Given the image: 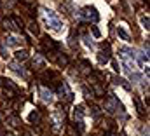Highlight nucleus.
I'll return each instance as SVG.
<instances>
[{
    "label": "nucleus",
    "instance_id": "6ab92c4d",
    "mask_svg": "<svg viewBox=\"0 0 150 136\" xmlns=\"http://www.w3.org/2000/svg\"><path fill=\"white\" fill-rule=\"evenodd\" d=\"M0 56H2V58H7L9 56V53L5 51V45H0Z\"/></svg>",
    "mask_w": 150,
    "mask_h": 136
},
{
    "label": "nucleus",
    "instance_id": "20e7f679",
    "mask_svg": "<svg viewBox=\"0 0 150 136\" xmlns=\"http://www.w3.org/2000/svg\"><path fill=\"white\" fill-rule=\"evenodd\" d=\"M47 25H49V28L54 30V32H61V30H63V23H61L58 18H47Z\"/></svg>",
    "mask_w": 150,
    "mask_h": 136
},
{
    "label": "nucleus",
    "instance_id": "6e6552de",
    "mask_svg": "<svg viewBox=\"0 0 150 136\" xmlns=\"http://www.w3.org/2000/svg\"><path fill=\"white\" fill-rule=\"evenodd\" d=\"M119 53H120V56H122V58H133V56H135V53H133V49H131V47H120V49H119Z\"/></svg>",
    "mask_w": 150,
    "mask_h": 136
},
{
    "label": "nucleus",
    "instance_id": "5701e85b",
    "mask_svg": "<svg viewBox=\"0 0 150 136\" xmlns=\"http://www.w3.org/2000/svg\"><path fill=\"white\" fill-rule=\"evenodd\" d=\"M112 66H114V70H115V72H119V65H117L115 61H112Z\"/></svg>",
    "mask_w": 150,
    "mask_h": 136
},
{
    "label": "nucleus",
    "instance_id": "a211bd4d",
    "mask_svg": "<svg viewBox=\"0 0 150 136\" xmlns=\"http://www.w3.org/2000/svg\"><path fill=\"white\" fill-rule=\"evenodd\" d=\"M135 103H136V108H138V112H140V113H145V108L141 106V103H140V100H136V98H135Z\"/></svg>",
    "mask_w": 150,
    "mask_h": 136
},
{
    "label": "nucleus",
    "instance_id": "9b49d317",
    "mask_svg": "<svg viewBox=\"0 0 150 136\" xmlns=\"http://www.w3.org/2000/svg\"><path fill=\"white\" fill-rule=\"evenodd\" d=\"M16 59L17 61H25V59H28V51H16Z\"/></svg>",
    "mask_w": 150,
    "mask_h": 136
},
{
    "label": "nucleus",
    "instance_id": "f3484780",
    "mask_svg": "<svg viewBox=\"0 0 150 136\" xmlns=\"http://www.w3.org/2000/svg\"><path fill=\"white\" fill-rule=\"evenodd\" d=\"M84 44H85V45H87V47H89V49H93V47H94V44L91 42V38H89V37H84Z\"/></svg>",
    "mask_w": 150,
    "mask_h": 136
},
{
    "label": "nucleus",
    "instance_id": "f257e3e1",
    "mask_svg": "<svg viewBox=\"0 0 150 136\" xmlns=\"http://www.w3.org/2000/svg\"><path fill=\"white\" fill-rule=\"evenodd\" d=\"M105 108H106V112H108V113H115L117 110H119V112H124L122 103H120L114 94L108 96V100H106V103H105Z\"/></svg>",
    "mask_w": 150,
    "mask_h": 136
},
{
    "label": "nucleus",
    "instance_id": "9d476101",
    "mask_svg": "<svg viewBox=\"0 0 150 136\" xmlns=\"http://www.w3.org/2000/svg\"><path fill=\"white\" fill-rule=\"evenodd\" d=\"M117 35H119V37H120L122 40H126V42H129V40H131L129 33H127V32H126V30H124L122 26H119V28H117Z\"/></svg>",
    "mask_w": 150,
    "mask_h": 136
},
{
    "label": "nucleus",
    "instance_id": "f03ea898",
    "mask_svg": "<svg viewBox=\"0 0 150 136\" xmlns=\"http://www.w3.org/2000/svg\"><path fill=\"white\" fill-rule=\"evenodd\" d=\"M77 16L80 18V19H93V21H98L100 19V14H98V11L94 9V7H84V9H80L79 12H77Z\"/></svg>",
    "mask_w": 150,
    "mask_h": 136
},
{
    "label": "nucleus",
    "instance_id": "2eb2a0df",
    "mask_svg": "<svg viewBox=\"0 0 150 136\" xmlns=\"http://www.w3.org/2000/svg\"><path fill=\"white\" fill-rule=\"evenodd\" d=\"M5 42H7V45H17V44H19V38H17V37H14V35H11Z\"/></svg>",
    "mask_w": 150,
    "mask_h": 136
},
{
    "label": "nucleus",
    "instance_id": "ddd939ff",
    "mask_svg": "<svg viewBox=\"0 0 150 136\" xmlns=\"http://www.w3.org/2000/svg\"><path fill=\"white\" fill-rule=\"evenodd\" d=\"M7 122H9L12 127H17V126H21V121H19L17 117H9V119H7Z\"/></svg>",
    "mask_w": 150,
    "mask_h": 136
},
{
    "label": "nucleus",
    "instance_id": "dca6fc26",
    "mask_svg": "<svg viewBox=\"0 0 150 136\" xmlns=\"http://www.w3.org/2000/svg\"><path fill=\"white\" fill-rule=\"evenodd\" d=\"M91 33L94 35V38H100V37H101V33H100V30H98V26H94V25L91 26Z\"/></svg>",
    "mask_w": 150,
    "mask_h": 136
},
{
    "label": "nucleus",
    "instance_id": "0eeeda50",
    "mask_svg": "<svg viewBox=\"0 0 150 136\" xmlns=\"http://www.w3.org/2000/svg\"><path fill=\"white\" fill-rule=\"evenodd\" d=\"M9 68H11V70H12V72H16V73H19L21 77H25V75H26V72L23 70V66H19V63H11V65H9Z\"/></svg>",
    "mask_w": 150,
    "mask_h": 136
},
{
    "label": "nucleus",
    "instance_id": "7ed1b4c3",
    "mask_svg": "<svg viewBox=\"0 0 150 136\" xmlns=\"http://www.w3.org/2000/svg\"><path fill=\"white\" fill-rule=\"evenodd\" d=\"M98 61H100V65H106V63L110 61V51H108V45H105L103 51L98 53Z\"/></svg>",
    "mask_w": 150,
    "mask_h": 136
},
{
    "label": "nucleus",
    "instance_id": "412c9836",
    "mask_svg": "<svg viewBox=\"0 0 150 136\" xmlns=\"http://www.w3.org/2000/svg\"><path fill=\"white\" fill-rule=\"evenodd\" d=\"M91 112H93V115H94V117H98V115H100V108H98V106H93V108H91Z\"/></svg>",
    "mask_w": 150,
    "mask_h": 136
},
{
    "label": "nucleus",
    "instance_id": "1a4fd4ad",
    "mask_svg": "<svg viewBox=\"0 0 150 136\" xmlns=\"http://www.w3.org/2000/svg\"><path fill=\"white\" fill-rule=\"evenodd\" d=\"M28 121H30V124H38L40 122V113L37 110H33L30 115H28Z\"/></svg>",
    "mask_w": 150,
    "mask_h": 136
},
{
    "label": "nucleus",
    "instance_id": "aec40b11",
    "mask_svg": "<svg viewBox=\"0 0 150 136\" xmlns=\"http://www.w3.org/2000/svg\"><path fill=\"white\" fill-rule=\"evenodd\" d=\"M141 25H143V28L148 30V18L147 16H141Z\"/></svg>",
    "mask_w": 150,
    "mask_h": 136
},
{
    "label": "nucleus",
    "instance_id": "423d86ee",
    "mask_svg": "<svg viewBox=\"0 0 150 136\" xmlns=\"http://www.w3.org/2000/svg\"><path fill=\"white\" fill-rule=\"evenodd\" d=\"M33 66L37 68V70H44V68H46V61H44V58H42L40 54H35V59H33Z\"/></svg>",
    "mask_w": 150,
    "mask_h": 136
},
{
    "label": "nucleus",
    "instance_id": "f8f14e48",
    "mask_svg": "<svg viewBox=\"0 0 150 136\" xmlns=\"http://www.w3.org/2000/svg\"><path fill=\"white\" fill-rule=\"evenodd\" d=\"M82 117H84V106H75V119H79V121H82Z\"/></svg>",
    "mask_w": 150,
    "mask_h": 136
},
{
    "label": "nucleus",
    "instance_id": "4be33fe9",
    "mask_svg": "<svg viewBox=\"0 0 150 136\" xmlns=\"http://www.w3.org/2000/svg\"><path fill=\"white\" fill-rule=\"evenodd\" d=\"M129 77H131V80H140V75L138 73H131Z\"/></svg>",
    "mask_w": 150,
    "mask_h": 136
},
{
    "label": "nucleus",
    "instance_id": "39448f33",
    "mask_svg": "<svg viewBox=\"0 0 150 136\" xmlns=\"http://www.w3.org/2000/svg\"><path fill=\"white\" fill-rule=\"evenodd\" d=\"M38 94H40V98H42V101H46V103H51L54 98H52V93L49 89H46V87H40L38 89Z\"/></svg>",
    "mask_w": 150,
    "mask_h": 136
},
{
    "label": "nucleus",
    "instance_id": "4468645a",
    "mask_svg": "<svg viewBox=\"0 0 150 136\" xmlns=\"http://www.w3.org/2000/svg\"><path fill=\"white\" fill-rule=\"evenodd\" d=\"M28 26H30V32H32L33 35H38V25H37L35 21H30V25H28Z\"/></svg>",
    "mask_w": 150,
    "mask_h": 136
}]
</instances>
